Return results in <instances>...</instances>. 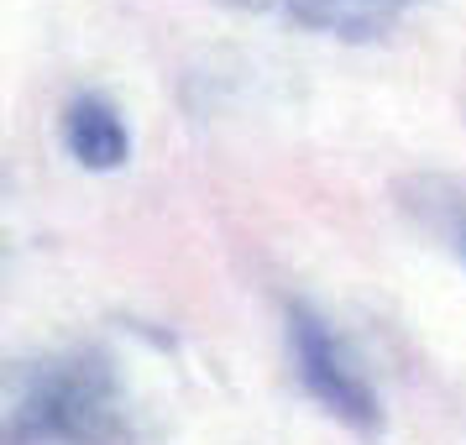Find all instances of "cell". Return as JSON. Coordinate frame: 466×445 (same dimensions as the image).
Segmentation results:
<instances>
[{
	"label": "cell",
	"instance_id": "4",
	"mask_svg": "<svg viewBox=\"0 0 466 445\" xmlns=\"http://www.w3.org/2000/svg\"><path fill=\"white\" fill-rule=\"evenodd\" d=\"M340 5H357V11H399V5H409V0H340Z\"/></svg>",
	"mask_w": 466,
	"mask_h": 445
},
{
	"label": "cell",
	"instance_id": "3",
	"mask_svg": "<svg viewBox=\"0 0 466 445\" xmlns=\"http://www.w3.org/2000/svg\"><path fill=\"white\" fill-rule=\"evenodd\" d=\"M64 147L74 152V163H85L95 173L121 168L131 157V131L121 121V110L100 100V95H79L64 110Z\"/></svg>",
	"mask_w": 466,
	"mask_h": 445
},
{
	"label": "cell",
	"instance_id": "1",
	"mask_svg": "<svg viewBox=\"0 0 466 445\" xmlns=\"http://www.w3.org/2000/svg\"><path fill=\"white\" fill-rule=\"evenodd\" d=\"M11 445H121L127 403L106 357H58L37 361L11 382Z\"/></svg>",
	"mask_w": 466,
	"mask_h": 445
},
{
	"label": "cell",
	"instance_id": "2",
	"mask_svg": "<svg viewBox=\"0 0 466 445\" xmlns=\"http://www.w3.org/2000/svg\"><path fill=\"white\" fill-rule=\"evenodd\" d=\"M289 340H294V361H299V382L315 393L336 420H346L351 430H378V393L372 382L361 378V367L346 357V346L336 340V330L315 315L294 304L289 309Z\"/></svg>",
	"mask_w": 466,
	"mask_h": 445
}]
</instances>
